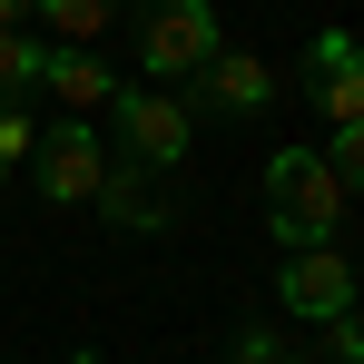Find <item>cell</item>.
I'll return each instance as SVG.
<instances>
[{"label":"cell","mask_w":364,"mask_h":364,"mask_svg":"<svg viewBox=\"0 0 364 364\" xmlns=\"http://www.w3.org/2000/svg\"><path fill=\"white\" fill-rule=\"evenodd\" d=\"M40 79H50L60 119H89V109H109V99H119V69L99 60V50H50V60H40Z\"/></svg>","instance_id":"obj_8"},{"label":"cell","mask_w":364,"mask_h":364,"mask_svg":"<svg viewBox=\"0 0 364 364\" xmlns=\"http://www.w3.org/2000/svg\"><path fill=\"white\" fill-rule=\"evenodd\" d=\"M315 158L335 168V187H345V197H364V119H355V128H335V148H315Z\"/></svg>","instance_id":"obj_12"},{"label":"cell","mask_w":364,"mask_h":364,"mask_svg":"<svg viewBox=\"0 0 364 364\" xmlns=\"http://www.w3.org/2000/svg\"><path fill=\"white\" fill-rule=\"evenodd\" d=\"M30 138H40V119H30V99H0V178L30 158Z\"/></svg>","instance_id":"obj_13"},{"label":"cell","mask_w":364,"mask_h":364,"mask_svg":"<svg viewBox=\"0 0 364 364\" xmlns=\"http://www.w3.org/2000/svg\"><path fill=\"white\" fill-rule=\"evenodd\" d=\"M276 296H286V315H305V325L355 315V266H345V246H296V256L276 266Z\"/></svg>","instance_id":"obj_6"},{"label":"cell","mask_w":364,"mask_h":364,"mask_svg":"<svg viewBox=\"0 0 364 364\" xmlns=\"http://www.w3.org/2000/svg\"><path fill=\"white\" fill-rule=\"evenodd\" d=\"M109 158L119 168H138V178H178L187 148H197V119L178 109V89H119L109 99Z\"/></svg>","instance_id":"obj_2"},{"label":"cell","mask_w":364,"mask_h":364,"mask_svg":"<svg viewBox=\"0 0 364 364\" xmlns=\"http://www.w3.org/2000/svg\"><path fill=\"white\" fill-rule=\"evenodd\" d=\"M305 99H315L335 128L364 119V40H355V30H325V40H315V60H305Z\"/></svg>","instance_id":"obj_7"},{"label":"cell","mask_w":364,"mask_h":364,"mask_svg":"<svg viewBox=\"0 0 364 364\" xmlns=\"http://www.w3.org/2000/svg\"><path fill=\"white\" fill-rule=\"evenodd\" d=\"M227 364H305V355H286V335H276V325H246L237 345H227Z\"/></svg>","instance_id":"obj_14"},{"label":"cell","mask_w":364,"mask_h":364,"mask_svg":"<svg viewBox=\"0 0 364 364\" xmlns=\"http://www.w3.org/2000/svg\"><path fill=\"white\" fill-rule=\"evenodd\" d=\"M217 50H227V30H217L207 0H168V10H148V30H138V69H148V79H197Z\"/></svg>","instance_id":"obj_4"},{"label":"cell","mask_w":364,"mask_h":364,"mask_svg":"<svg viewBox=\"0 0 364 364\" xmlns=\"http://www.w3.org/2000/svg\"><path fill=\"white\" fill-rule=\"evenodd\" d=\"M109 30V0H50V50H89Z\"/></svg>","instance_id":"obj_11"},{"label":"cell","mask_w":364,"mask_h":364,"mask_svg":"<svg viewBox=\"0 0 364 364\" xmlns=\"http://www.w3.org/2000/svg\"><path fill=\"white\" fill-rule=\"evenodd\" d=\"M30 178H40V197H50V207H89V197H99V178H109L99 128H89V119H50L40 138H30Z\"/></svg>","instance_id":"obj_3"},{"label":"cell","mask_w":364,"mask_h":364,"mask_svg":"<svg viewBox=\"0 0 364 364\" xmlns=\"http://www.w3.org/2000/svg\"><path fill=\"white\" fill-rule=\"evenodd\" d=\"M256 197H266V227L286 237V256L296 246H335V227H345V187H335V168L315 148H276Z\"/></svg>","instance_id":"obj_1"},{"label":"cell","mask_w":364,"mask_h":364,"mask_svg":"<svg viewBox=\"0 0 364 364\" xmlns=\"http://www.w3.org/2000/svg\"><path fill=\"white\" fill-rule=\"evenodd\" d=\"M89 207H99L119 237H158V227H168V197H158V178H138V168H119V158H109V178H99V197H89Z\"/></svg>","instance_id":"obj_9"},{"label":"cell","mask_w":364,"mask_h":364,"mask_svg":"<svg viewBox=\"0 0 364 364\" xmlns=\"http://www.w3.org/2000/svg\"><path fill=\"white\" fill-rule=\"evenodd\" d=\"M40 60H50V40L0 30V99H30V89H40Z\"/></svg>","instance_id":"obj_10"},{"label":"cell","mask_w":364,"mask_h":364,"mask_svg":"<svg viewBox=\"0 0 364 364\" xmlns=\"http://www.w3.org/2000/svg\"><path fill=\"white\" fill-rule=\"evenodd\" d=\"M178 109L187 119H197V109H207V119H266V109H276V69L256 60V50H217V60L178 89Z\"/></svg>","instance_id":"obj_5"},{"label":"cell","mask_w":364,"mask_h":364,"mask_svg":"<svg viewBox=\"0 0 364 364\" xmlns=\"http://www.w3.org/2000/svg\"><path fill=\"white\" fill-rule=\"evenodd\" d=\"M325 355H335V364H364V315H335V325H325Z\"/></svg>","instance_id":"obj_15"}]
</instances>
